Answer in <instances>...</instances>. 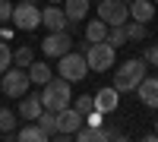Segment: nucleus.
<instances>
[{"label": "nucleus", "mask_w": 158, "mask_h": 142, "mask_svg": "<svg viewBox=\"0 0 158 142\" xmlns=\"http://www.w3.org/2000/svg\"><path fill=\"white\" fill-rule=\"evenodd\" d=\"M104 41H108L111 47L127 44V29H123V25H108V35H104Z\"/></svg>", "instance_id": "obj_21"}, {"label": "nucleus", "mask_w": 158, "mask_h": 142, "mask_svg": "<svg viewBox=\"0 0 158 142\" xmlns=\"http://www.w3.org/2000/svg\"><path fill=\"white\" fill-rule=\"evenodd\" d=\"M149 63V67H158V44H152V47H146V57H142Z\"/></svg>", "instance_id": "obj_27"}, {"label": "nucleus", "mask_w": 158, "mask_h": 142, "mask_svg": "<svg viewBox=\"0 0 158 142\" xmlns=\"http://www.w3.org/2000/svg\"><path fill=\"white\" fill-rule=\"evenodd\" d=\"M3 79H0V92H3L6 98H22L25 92H29V73L25 70H19V67H10V70H3L0 73Z\"/></svg>", "instance_id": "obj_5"}, {"label": "nucleus", "mask_w": 158, "mask_h": 142, "mask_svg": "<svg viewBox=\"0 0 158 142\" xmlns=\"http://www.w3.org/2000/svg\"><path fill=\"white\" fill-rule=\"evenodd\" d=\"M38 114H41V98L32 95V92H25L22 101H19V114H16V117H22V120H35Z\"/></svg>", "instance_id": "obj_14"}, {"label": "nucleus", "mask_w": 158, "mask_h": 142, "mask_svg": "<svg viewBox=\"0 0 158 142\" xmlns=\"http://www.w3.org/2000/svg\"><path fill=\"white\" fill-rule=\"evenodd\" d=\"M130 6V19H136V22H152L155 19V3L152 0H133V3H127Z\"/></svg>", "instance_id": "obj_13"}, {"label": "nucleus", "mask_w": 158, "mask_h": 142, "mask_svg": "<svg viewBox=\"0 0 158 142\" xmlns=\"http://www.w3.org/2000/svg\"><path fill=\"white\" fill-rule=\"evenodd\" d=\"M155 136H158V117H155Z\"/></svg>", "instance_id": "obj_31"}, {"label": "nucleus", "mask_w": 158, "mask_h": 142, "mask_svg": "<svg viewBox=\"0 0 158 142\" xmlns=\"http://www.w3.org/2000/svg\"><path fill=\"white\" fill-rule=\"evenodd\" d=\"M16 136H19V142H48V133H44L41 126L35 123V120H32L29 126H22V130H19Z\"/></svg>", "instance_id": "obj_18"}, {"label": "nucleus", "mask_w": 158, "mask_h": 142, "mask_svg": "<svg viewBox=\"0 0 158 142\" xmlns=\"http://www.w3.org/2000/svg\"><path fill=\"white\" fill-rule=\"evenodd\" d=\"M73 108H76V111H79V114H82V117H85V114H89L92 108H95V98H92V95H79Z\"/></svg>", "instance_id": "obj_25"}, {"label": "nucleus", "mask_w": 158, "mask_h": 142, "mask_svg": "<svg viewBox=\"0 0 158 142\" xmlns=\"http://www.w3.org/2000/svg\"><path fill=\"white\" fill-rule=\"evenodd\" d=\"M70 85L73 82H67V79H51V82H44L41 85V92H38V98H41V108H48V111H60V108H67L70 104Z\"/></svg>", "instance_id": "obj_2"}, {"label": "nucleus", "mask_w": 158, "mask_h": 142, "mask_svg": "<svg viewBox=\"0 0 158 142\" xmlns=\"http://www.w3.org/2000/svg\"><path fill=\"white\" fill-rule=\"evenodd\" d=\"M67 51H73L70 29H63V32H48V35H44V41H41V54H44V57L57 60V57L67 54Z\"/></svg>", "instance_id": "obj_8"}, {"label": "nucleus", "mask_w": 158, "mask_h": 142, "mask_svg": "<svg viewBox=\"0 0 158 142\" xmlns=\"http://www.w3.org/2000/svg\"><path fill=\"white\" fill-rule=\"evenodd\" d=\"M123 29H127V41H146V22L127 19V22H123Z\"/></svg>", "instance_id": "obj_20"}, {"label": "nucleus", "mask_w": 158, "mask_h": 142, "mask_svg": "<svg viewBox=\"0 0 158 142\" xmlns=\"http://www.w3.org/2000/svg\"><path fill=\"white\" fill-rule=\"evenodd\" d=\"M10 22H13V29H19V32H35V29H41V10L35 3H16Z\"/></svg>", "instance_id": "obj_6"}, {"label": "nucleus", "mask_w": 158, "mask_h": 142, "mask_svg": "<svg viewBox=\"0 0 158 142\" xmlns=\"http://www.w3.org/2000/svg\"><path fill=\"white\" fill-rule=\"evenodd\" d=\"M10 16H13V3L10 0H0V22H10Z\"/></svg>", "instance_id": "obj_28"}, {"label": "nucleus", "mask_w": 158, "mask_h": 142, "mask_svg": "<svg viewBox=\"0 0 158 142\" xmlns=\"http://www.w3.org/2000/svg\"><path fill=\"white\" fill-rule=\"evenodd\" d=\"M16 111H10V108H0V133H10V130H16Z\"/></svg>", "instance_id": "obj_22"}, {"label": "nucleus", "mask_w": 158, "mask_h": 142, "mask_svg": "<svg viewBox=\"0 0 158 142\" xmlns=\"http://www.w3.org/2000/svg\"><path fill=\"white\" fill-rule=\"evenodd\" d=\"M51 3H63V0H51Z\"/></svg>", "instance_id": "obj_32"}, {"label": "nucleus", "mask_w": 158, "mask_h": 142, "mask_svg": "<svg viewBox=\"0 0 158 142\" xmlns=\"http://www.w3.org/2000/svg\"><path fill=\"white\" fill-rule=\"evenodd\" d=\"M57 76L67 82H82L89 76V63L82 51H67L63 57H57Z\"/></svg>", "instance_id": "obj_3"}, {"label": "nucleus", "mask_w": 158, "mask_h": 142, "mask_svg": "<svg viewBox=\"0 0 158 142\" xmlns=\"http://www.w3.org/2000/svg\"><path fill=\"white\" fill-rule=\"evenodd\" d=\"M35 123L41 126V130H44L48 136H54V133H57V111H48V108H41V114L35 117Z\"/></svg>", "instance_id": "obj_19"}, {"label": "nucleus", "mask_w": 158, "mask_h": 142, "mask_svg": "<svg viewBox=\"0 0 158 142\" xmlns=\"http://www.w3.org/2000/svg\"><path fill=\"white\" fill-rule=\"evenodd\" d=\"M19 3H38V0H19Z\"/></svg>", "instance_id": "obj_30"}, {"label": "nucleus", "mask_w": 158, "mask_h": 142, "mask_svg": "<svg viewBox=\"0 0 158 142\" xmlns=\"http://www.w3.org/2000/svg\"><path fill=\"white\" fill-rule=\"evenodd\" d=\"M32 60H35V51H32V47H19V51H13V63H16L19 70H25Z\"/></svg>", "instance_id": "obj_23"}, {"label": "nucleus", "mask_w": 158, "mask_h": 142, "mask_svg": "<svg viewBox=\"0 0 158 142\" xmlns=\"http://www.w3.org/2000/svg\"><path fill=\"white\" fill-rule=\"evenodd\" d=\"M136 95H139V101L146 108L158 111V76H146V79L136 85Z\"/></svg>", "instance_id": "obj_12"}, {"label": "nucleus", "mask_w": 158, "mask_h": 142, "mask_svg": "<svg viewBox=\"0 0 158 142\" xmlns=\"http://www.w3.org/2000/svg\"><path fill=\"white\" fill-rule=\"evenodd\" d=\"M95 108L101 111V114H114L117 111V104H120V92H117L114 85H104V88H98L95 95Z\"/></svg>", "instance_id": "obj_11"}, {"label": "nucleus", "mask_w": 158, "mask_h": 142, "mask_svg": "<svg viewBox=\"0 0 158 142\" xmlns=\"http://www.w3.org/2000/svg\"><path fill=\"white\" fill-rule=\"evenodd\" d=\"M146 79V60L142 57H133V60H127V63H120L117 67V73H114V88L117 92H136V85Z\"/></svg>", "instance_id": "obj_1"}, {"label": "nucleus", "mask_w": 158, "mask_h": 142, "mask_svg": "<svg viewBox=\"0 0 158 142\" xmlns=\"http://www.w3.org/2000/svg\"><path fill=\"white\" fill-rule=\"evenodd\" d=\"M10 63H13V51H10V44L0 38V73L3 70H10Z\"/></svg>", "instance_id": "obj_24"}, {"label": "nucleus", "mask_w": 158, "mask_h": 142, "mask_svg": "<svg viewBox=\"0 0 158 142\" xmlns=\"http://www.w3.org/2000/svg\"><path fill=\"white\" fill-rule=\"evenodd\" d=\"M108 139H111V142H123L127 136H123V133H117V130H108Z\"/></svg>", "instance_id": "obj_29"}, {"label": "nucleus", "mask_w": 158, "mask_h": 142, "mask_svg": "<svg viewBox=\"0 0 158 142\" xmlns=\"http://www.w3.org/2000/svg\"><path fill=\"white\" fill-rule=\"evenodd\" d=\"M25 73H29V82H32V85H44V82L54 79V70H51L44 60H41V63H35V60H32L29 67H25Z\"/></svg>", "instance_id": "obj_16"}, {"label": "nucleus", "mask_w": 158, "mask_h": 142, "mask_svg": "<svg viewBox=\"0 0 158 142\" xmlns=\"http://www.w3.org/2000/svg\"><path fill=\"white\" fill-rule=\"evenodd\" d=\"M41 25L48 32H63V29H70V19H67V13H63L57 3H51L41 10Z\"/></svg>", "instance_id": "obj_10"}, {"label": "nucleus", "mask_w": 158, "mask_h": 142, "mask_svg": "<svg viewBox=\"0 0 158 142\" xmlns=\"http://www.w3.org/2000/svg\"><path fill=\"white\" fill-rule=\"evenodd\" d=\"M82 54H85L89 70H95V73H108V70L114 67V60H117V47H111L108 41H95V44H89Z\"/></svg>", "instance_id": "obj_4"}, {"label": "nucleus", "mask_w": 158, "mask_h": 142, "mask_svg": "<svg viewBox=\"0 0 158 142\" xmlns=\"http://www.w3.org/2000/svg\"><path fill=\"white\" fill-rule=\"evenodd\" d=\"M152 3H155V6H158V0H152Z\"/></svg>", "instance_id": "obj_33"}, {"label": "nucleus", "mask_w": 158, "mask_h": 142, "mask_svg": "<svg viewBox=\"0 0 158 142\" xmlns=\"http://www.w3.org/2000/svg\"><path fill=\"white\" fill-rule=\"evenodd\" d=\"M89 3H92V0H63V13H67L70 25L82 22V19L89 16Z\"/></svg>", "instance_id": "obj_15"}, {"label": "nucleus", "mask_w": 158, "mask_h": 142, "mask_svg": "<svg viewBox=\"0 0 158 142\" xmlns=\"http://www.w3.org/2000/svg\"><path fill=\"white\" fill-rule=\"evenodd\" d=\"M82 123H85V117H82V114H79L76 108H70V104H67V108H60V111H57V133L73 136Z\"/></svg>", "instance_id": "obj_9"}, {"label": "nucleus", "mask_w": 158, "mask_h": 142, "mask_svg": "<svg viewBox=\"0 0 158 142\" xmlns=\"http://www.w3.org/2000/svg\"><path fill=\"white\" fill-rule=\"evenodd\" d=\"M104 35H108V22H101L98 16L92 19V22H85V41H89V44L104 41Z\"/></svg>", "instance_id": "obj_17"}, {"label": "nucleus", "mask_w": 158, "mask_h": 142, "mask_svg": "<svg viewBox=\"0 0 158 142\" xmlns=\"http://www.w3.org/2000/svg\"><path fill=\"white\" fill-rule=\"evenodd\" d=\"M101 120H104V114H101L98 108H92V111L85 114V126H101Z\"/></svg>", "instance_id": "obj_26"}, {"label": "nucleus", "mask_w": 158, "mask_h": 142, "mask_svg": "<svg viewBox=\"0 0 158 142\" xmlns=\"http://www.w3.org/2000/svg\"><path fill=\"white\" fill-rule=\"evenodd\" d=\"M95 16L108 25H123L130 19V6H127V0H98Z\"/></svg>", "instance_id": "obj_7"}]
</instances>
